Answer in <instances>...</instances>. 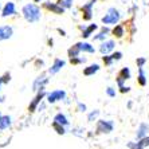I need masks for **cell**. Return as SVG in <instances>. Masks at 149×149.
Here are the masks:
<instances>
[{"label":"cell","instance_id":"obj_3","mask_svg":"<svg viewBox=\"0 0 149 149\" xmlns=\"http://www.w3.org/2000/svg\"><path fill=\"white\" fill-rule=\"evenodd\" d=\"M114 125L111 121H98L97 125V132L98 133H110L113 132Z\"/></svg>","mask_w":149,"mask_h":149},{"label":"cell","instance_id":"obj_8","mask_svg":"<svg viewBox=\"0 0 149 149\" xmlns=\"http://www.w3.org/2000/svg\"><path fill=\"white\" fill-rule=\"evenodd\" d=\"M114 50V42L113 40H108V42H104L102 45H101L100 47V51L104 54V55H106V54H109L110 51H113Z\"/></svg>","mask_w":149,"mask_h":149},{"label":"cell","instance_id":"obj_35","mask_svg":"<svg viewBox=\"0 0 149 149\" xmlns=\"http://www.w3.org/2000/svg\"><path fill=\"white\" fill-rule=\"evenodd\" d=\"M1 83H3V79H1V78H0V86H1Z\"/></svg>","mask_w":149,"mask_h":149},{"label":"cell","instance_id":"obj_12","mask_svg":"<svg viewBox=\"0 0 149 149\" xmlns=\"http://www.w3.org/2000/svg\"><path fill=\"white\" fill-rule=\"evenodd\" d=\"M14 14H16V11H15V4L14 3H7L6 4V7L3 8V16L6 17V16H10V15H14Z\"/></svg>","mask_w":149,"mask_h":149},{"label":"cell","instance_id":"obj_36","mask_svg":"<svg viewBox=\"0 0 149 149\" xmlns=\"http://www.w3.org/2000/svg\"><path fill=\"white\" fill-rule=\"evenodd\" d=\"M35 1H40V0H35Z\"/></svg>","mask_w":149,"mask_h":149},{"label":"cell","instance_id":"obj_27","mask_svg":"<svg viewBox=\"0 0 149 149\" xmlns=\"http://www.w3.org/2000/svg\"><path fill=\"white\" fill-rule=\"evenodd\" d=\"M98 116H100V111H98V110H94V111H91L90 114H89V121H90V122H93L94 120H95V118L98 117Z\"/></svg>","mask_w":149,"mask_h":149},{"label":"cell","instance_id":"obj_38","mask_svg":"<svg viewBox=\"0 0 149 149\" xmlns=\"http://www.w3.org/2000/svg\"><path fill=\"white\" fill-rule=\"evenodd\" d=\"M0 8H1V4H0Z\"/></svg>","mask_w":149,"mask_h":149},{"label":"cell","instance_id":"obj_9","mask_svg":"<svg viewBox=\"0 0 149 149\" xmlns=\"http://www.w3.org/2000/svg\"><path fill=\"white\" fill-rule=\"evenodd\" d=\"M46 95V93L43 90L39 91V94L36 95V97L34 98V101H32L31 104H30V106H28V109H30V111H35V109H36V106L39 105V102H40L42 100H43V97Z\"/></svg>","mask_w":149,"mask_h":149},{"label":"cell","instance_id":"obj_16","mask_svg":"<svg viewBox=\"0 0 149 149\" xmlns=\"http://www.w3.org/2000/svg\"><path fill=\"white\" fill-rule=\"evenodd\" d=\"M54 122H58V124L63 125V126H66V125H69V121H67V118L65 114H62V113H58V114L54 117Z\"/></svg>","mask_w":149,"mask_h":149},{"label":"cell","instance_id":"obj_37","mask_svg":"<svg viewBox=\"0 0 149 149\" xmlns=\"http://www.w3.org/2000/svg\"><path fill=\"white\" fill-rule=\"evenodd\" d=\"M0 117H1V113H0Z\"/></svg>","mask_w":149,"mask_h":149},{"label":"cell","instance_id":"obj_18","mask_svg":"<svg viewBox=\"0 0 149 149\" xmlns=\"http://www.w3.org/2000/svg\"><path fill=\"white\" fill-rule=\"evenodd\" d=\"M79 52H81V49H79V46H78V43H77L75 46H73L69 50V56L70 58H75V56L79 55Z\"/></svg>","mask_w":149,"mask_h":149},{"label":"cell","instance_id":"obj_20","mask_svg":"<svg viewBox=\"0 0 149 149\" xmlns=\"http://www.w3.org/2000/svg\"><path fill=\"white\" fill-rule=\"evenodd\" d=\"M120 78H122V79H129V78H130V70L128 69V67H124V69L121 70V71H120Z\"/></svg>","mask_w":149,"mask_h":149},{"label":"cell","instance_id":"obj_19","mask_svg":"<svg viewBox=\"0 0 149 149\" xmlns=\"http://www.w3.org/2000/svg\"><path fill=\"white\" fill-rule=\"evenodd\" d=\"M94 30H97V24H91V26H89L87 28H85V30H83L82 36H83V38H89V36L91 35V32H93Z\"/></svg>","mask_w":149,"mask_h":149},{"label":"cell","instance_id":"obj_21","mask_svg":"<svg viewBox=\"0 0 149 149\" xmlns=\"http://www.w3.org/2000/svg\"><path fill=\"white\" fill-rule=\"evenodd\" d=\"M139 83L141 86H145L146 85V78H145V74H144V70L140 67V74H139Z\"/></svg>","mask_w":149,"mask_h":149},{"label":"cell","instance_id":"obj_11","mask_svg":"<svg viewBox=\"0 0 149 149\" xmlns=\"http://www.w3.org/2000/svg\"><path fill=\"white\" fill-rule=\"evenodd\" d=\"M45 6H46V8H47V10L52 11V12H55V14H58V15H61V14H63V12H65V8H63L62 6H59L58 3H56V4L46 3Z\"/></svg>","mask_w":149,"mask_h":149},{"label":"cell","instance_id":"obj_28","mask_svg":"<svg viewBox=\"0 0 149 149\" xmlns=\"http://www.w3.org/2000/svg\"><path fill=\"white\" fill-rule=\"evenodd\" d=\"M70 59H71V63H73V65H78V63H82V62H85V61H86V59H85V58H78V56H75V58H70Z\"/></svg>","mask_w":149,"mask_h":149},{"label":"cell","instance_id":"obj_15","mask_svg":"<svg viewBox=\"0 0 149 149\" xmlns=\"http://www.w3.org/2000/svg\"><path fill=\"white\" fill-rule=\"evenodd\" d=\"M78 46H79L81 51H83V52H90V54H94V52H95L94 47L90 45V43H78Z\"/></svg>","mask_w":149,"mask_h":149},{"label":"cell","instance_id":"obj_33","mask_svg":"<svg viewBox=\"0 0 149 149\" xmlns=\"http://www.w3.org/2000/svg\"><path fill=\"white\" fill-rule=\"evenodd\" d=\"M1 79H3V82H8V81H10V74H6Z\"/></svg>","mask_w":149,"mask_h":149},{"label":"cell","instance_id":"obj_5","mask_svg":"<svg viewBox=\"0 0 149 149\" xmlns=\"http://www.w3.org/2000/svg\"><path fill=\"white\" fill-rule=\"evenodd\" d=\"M14 30L11 26H1L0 27V40H7L12 36Z\"/></svg>","mask_w":149,"mask_h":149},{"label":"cell","instance_id":"obj_13","mask_svg":"<svg viewBox=\"0 0 149 149\" xmlns=\"http://www.w3.org/2000/svg\"><path fill=\"white\" fill-rule=\"evenodd\" d=\"M8 126H11V117H8V116H1V117H0V129L4 130V129H7Z\"/></svg>","mask_w":149,"mask_h":149},{"label":"cell","instance_id":"obj_34","mask_svg":"<svg viewBox=\"0 0 149 149\" xmlns=\"http://www.w3.org/2000/svg\"><path fill=\"white\" fill-rule=\"evenodd\" d=\"M125 91L128 93V91H129V87H125V86H122V87H121V93H125Z\"/></svg>","mask_w":149,"mask_h":149},{"label":"cell","instance_id":"obj_26","mask_svg":"<svg viewBox=\"0 0 149 149\" xmlns=\"http://www.w3.org/2000/svg\"><path fill=\"white\" fill-rule=\"evenodd\" d=\"M102 59H104V62H105V65H106V66H110L111 63H113V61H114V59H113V56L108 55V54H106V55H105Z\"/></svg>","mask_w":149,"mask_h":149},{"label":"cell","instance_id":"obj_6","mask_svg":"<svg viewBox=\"0 0 149 149\" xmlns=\"http://www.w3.org/2000/svg\"><path fill=\"white\" fill-rule=\"evenodd\" d=\"M47 82H49V79H47L45 75H40V77H38V78L34 81V85H32V87H34L35 91L43 90V89H45V85Z\"/></svg>","mask_w":149,"mask_h":149},{"label":"cell","instance_id":"obj_2","mask_svg":"<svg viewBox=\"0 0 149 149\" xmlns=\"http://www.w3.org/2000/svg\"><path fill=\"white\" fill-rule=\"evenodd\" d=\"M118 20H120V12L116 8H109L108 15L102 17V23L105 24H116Z\"/></svg>","mask_w":149,"mask_h":149},{"label":"cell","instance_id":"obj_25","mask_svg":"<svg viewBox=\"0 0 149 149\" xmlns=\"http://www.w3.org/2000/svg\"><path fill=\"white\" fill-rule=\"evenodd\" d=\"M108 32H109L108 28H104V30H102V31H101L100 34L97 35V36H94V39H95V40H101V39H105V36H106V34H108Z\"/></svg>","mask_w":149,"mask_h":149},{"label":"cell","instance_id":"obj_29","mask_svg":"<svg viewBox=\"0 0 149 149\" xmlns=\"http://www.w3.org/2000/svg\"><path fill=\"white\" fill-rule=\"evenodd\" d=\"M136 62H137V66H139V67H142L144 65H145L146 59H145V58H139L137 61H136Z\"/></svg>","mask_w":149,"mask_h":149},{"label":"cell","instance_id":"obj_14","mask_svg":"<svg viewBox=\"0 0 149 149\" xmlns=\"http://www.w3.org/2000/svg\"><path fill=\"white\" fill-rule=\"evenodd\" d=\"M148 130H149V125L141 124V125H140V128H139V130H137V139L141 140L142 137H145V134H146V132H148Z\"/></svg>","mask_w":149,"mask_h":149},{"label":"cell","instance_id":"obj_4","mask_svg":"<svg viewBox=\"0 0 149 149\" xmlns=\"http://www.w3.org/2000/svg\"><path fill=\"white\" fill-rule=\"evenodd\" d=\"M65 97H66V93L63 90H55V91H52V93L47 94V102L49 104H54L56 101L63 100Z\"/></svg>","mask_w":149,"mask_h":149},{"label":"cell","instance_id":"obj_31","mask_svg":"<svg viewBox=\"0 0 149 149\" xmlns=\"http://www.w3.org/2000/svg\"><path fill=\"white\" fill-rule=\"evenodd\" d=\"M106 93H108L109 97H116V91L111 89V87H108V90H106Z\"/></svg>","mask_w":149,"mask_h":149},{"label":"cell","instance_id":"obj_23","mask_svg":"<svg viewBox=\"0 0 149 149\" xmlns=\"http://www.w3.org/2000/svg\"><path fill=\"white\" fill-rule=\"evenodd\" d=\"M52 128L55 129L58 134H65V128H63V125L58 124V122H54V124H52Z\"/></svg>","mask_w":149,"mask_h":149},{"label":"cell","instance_id":"obj_24","mask_svg":"<svg viewBox=\"0 0 149 149\" xmlns=\"http://www.w3.org/2000/svg\"><path fill=\"white\" fill-rule=\"evenodd\" d=\"M58 4L59 6H62L63 8H69V7H71L73 0H58Z\"/></svg>","mask_w":149,"mask_h":149},{"label":"cell","instance_id":"obj_1","mask_svg":"<svg viewBox=\"0 0 149 149\" xmlns=\"http://www.w3.org/2000/svg\"><path fill=\"white\" fill-rule=\"evenodd\" d=\"M23 15H24L27 22L35 23V22H38L40 19V10L35 4H27V6L23 7Z\"/></svg>","mask_w":149,"mask_h":149},{"label":"cell","instance_id":"obj_7","mask_svg":"<svg viewBox=\"0 0 149 149\" xmlns=\"http://www.w3.org/2000/svg\"><path fill=\"white\" fill-rule=\"evenodd\" d=\"M94 3H95V0H90L86 6H83V7H82L83 19H85V20H90V19H91V7L94 6Z\"/></svg>","mask_w":149,"mask_h":149},{"label":"cell","instance_id":"obj_32","mask_svg":"<svg viewBox=\"0 0 149 149\" xmlns=\"http://www.w3.org/2000/svg\"><path fill=\"white\" fill-rule=\"evenodd\" d=\"M78 109H79V111H85V110H86V105L78 104Z\"/></svg>","mask_w":149,"mask_h":149},{"label":"cell","instance_id":"obj_30","mask_svg":"<svg viewBox=\"0 0 149 149\" xmlns=\"http://www.w3.org/2000/svg\"><path fill=\"white\" fill-rule=\"evenodd\" d=\"M111 56H113V59H114V61H120V59L122 58V52H114V54H111Z\"/></svg>","mask_w":149,"mask_h":149},{"label":"cell","instance_id":"obj_17","mask_svg":"<svg viewBox=\"0 0 149 149\" xmlns=\"http://www.w3.org/2000/svg\"><path fill=\"white\" fill-rule=\"evenodd\" d=\"M100 70V66L98 65H91V66H89V67H86V69L83 70V74L85 75H93V74H95Z\"/></svg>","mask_w":149,"mask_h":149},{"label":"cell","instance_id":"obj_22","mask_svg":"<svg viewBox=\"0 0 149 149\" xmlns=\"http://www.w3.org/2000/svg\"><path fill=\"white\" fill-rule=\"evenodd\" d=\"M113 34H114L117 38H121L122 35H124V27H122V26H116L114 30H113Z\"/></svg>","mask_w":149,"mask_h":149},{"label":"cell","instance_id":"obj_10","mask_svg":"<svg viewBox=\"0 0 149 149\" xmlns=\"http://www.w3.org/2000/svg\"><path fill=\"white\" fill-rule=\"evenodd\" d=\"M65 65H66L65 61H62V59H55V61H54V65L50 67V74H56Z\"/></svg>","mask_w":149,"mask_h":149}]
</instances>
